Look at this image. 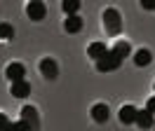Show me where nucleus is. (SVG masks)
<instances>
[{
	"mask_svg": "<svg viewBox=\"0 0 155 131\" xmlns=\"http://www.w3.org/2000/svg\"><path fill=\"white\" fill-rule=\"evenodd\" d=\"M101 19H104V28H106V30L110 33V35L120 33V28H122V17H120V12H117L115 7H108V9H104Z\"/></svg>",
	"mask_w": 155,
	"mask_h": 131,
	"instance_id": "1",
	"label": "nucleus"
},
{
	"mask_svg": "<svg viewBox=\"0 0 155 131\" xmlns=\"http://www.w3.org/2000/svg\"><path fill=\"white\" fill-rule=\"evenodd\" d=\"M120 63H122V59H117L113 52H108L101 61H97V70H99V73H110V70H117Z\"/></svg>",
	"mask_w": 155,
	"mask_h": 131,
	"instance_id": "2",
	"label": "nucleus"
},
{
	"mask_svg": "<svg viewBox=\"0 0 155 131\" xmlns=\"http://www.w3.org/2000/svg\"><path fill=\"white\" fill-rule=\"evenodd\" d=\"M26 14H28L31 21H40V19H45V14H47V7L40 0H31L28 5H26Z\"/></svg>",
	"mask_w": 155,
	"mask_h": 131,
	"instance_id": "3",
	"label": "nucleus"
},
{
	"mask_svg": "<svg viewBox=\"0 0 155 131\" xmlns=\"http://www.w3.org/2000/svg\"><path fill=\"white\" fill-rule=\"evenodd\" d=\"M5 77H7L12 84H14V82H21V80L26 77V68H24L21 63H10L7 68H5Z\"/></svg>",
	"mask_w": 155,
	"mask_h": 131,
	"instance_id": "4",
	"label": "nucleus"
},
{
	"mask_svg": "<svg viewBox=\"0 0 155 131\" xmlns=\"http://www.w3.org/2000/svg\"><path fill=\"white\" fill-rule=\"evenodd\" d=\"M40 73H42V77H47V80H54L59 75V66H57V61L54 59H42L40 61Z\"/></svg>",
	"mask_w": 155,
	"mask_h": 131,
	"instance_id": "5",
	"label": "nucleus"
},
{
	"mask_svg": "<svg viewBox=\"0 0 155 131\" xmlns=\"http://www.w3.org/2000/svg\"><path fill=\"white\" fill-rule=\"evenodd\" d=\"M110 49L106 47V42H92V45L87 47V54H89V59H94V61H101L104 56L108 54Z\"/></svg>",
	"mask_w": 155,
	"mask_h": 131,
	"instance_id": "6",
	"label": "nucleus"
},
{
	"mask_svg": "<svg viewBox=\"0 0 155 131\" xmlns=\"http://www.w3.org/2000/svg\"><path fill=\"white\" fill-rule=\"evenodd\" d=\"M136 115H139V110L134 105H122L120 112H117V117H120L122 124H136Z\"/></svg>",
	"mask_w": 155,
	"mask_h": 131,
	"instance_id": "7",
	"label": "nucleus"
},
{
	"mask_svg": "<svg viewBox=\"0 0 155 131\" xmlns=\"http://www.w3.org/2000/svg\"><path fill=\"white\" fill-rule=\"evenodd\" d=\"M92 120L99 122V124L108 122V105H106V103H97V105H92Z\"/></svg>",
	"mask_w": 155,
	"mask_h": 131,
	"instance_id": "8",
	"label": "nucleus"
},
{
	"mask_svg": "<svg viewBox=\"0 0 155 131\" xmlns=\"http://www.w3.org/2000/svg\"><path fill=\"white\" fill-rule=\"evenodd\" d=\"M110 52H113L117 59H125V56H129V52H132V45H129L127 40H115V45L110 47Z\"/></svg>",
	"mask_w": 155,
	"mask_h": 131,
	"instance_id": "9",
	"label": "nucleus"
},
{
	"mask_svg": "<svg viewBox=\"0 0 155 131\" xmlns=\"http://www.w3.org/2000/svg\"><path fill=\"white\" fill-rule=\"evenodd\" d=\"M10 94L12 96H17V98H24V96H28L31 94V84L26 80H21V82H14L10 87Z\"/></svg>",
	"mask_w": 155,
	"mask_h": 131,
	"instance_id": "10",
	"label": "nucleus"
},
{
	"mask_svg": "<svg viewBox=\"0 0 155 131\" xmlns=\"http://www.w3.org/2000/svg\"><path fill=\"white\" fill-rule=\"evenodd\" d=\"M21 120L28 122L31 126L35 129V126H38V110H35L33 105H24V108H21Z\"/></svg>",
	"mask_w": 155,
	"mask_h": 131,
	"instance_id": "11",
	"label": "nucleus"
},
{
	"mask_svg": "<svg viewBox=\"0 0 155 131\" xmlns=\"http://www.w3.org/2000/svg\"><path fill=\"white\" fill-rule=\"evenodd\" d=\"M136 124H139L141 129H150V126H153V112L148 110V108L139 110V115H136Z\"/></svg>",
	"mask_w": 155,
	"mask_h": 131,
	"instance_id": "12",
	"label": "nucleus"
},
{
	"mask_svg": "<svg viewBox=\"0 0 155 131\" xmlns=\"http://www.w3.org/2000/svg\"><path fill=\"white\" fill-rule=\"evenodd\" d=\"M150 61H153L150 49H136V52H134V63L136 66H148Z\"/></svg>",
	"mask_w": 155,
	"mask_h": 131,
	"instance_id": "13",
	"label": "nucleus"
},
{
	"mask_svg": "<svg viewBox=\"0 0 155 131\" xmlns=\"http://www.w3.org/2000/svg\"><path fill=\"white\" fill-rule=\"evenodd\" d=\"M64 28H66V33H78L80 28H82V19L78 17H66V21H64Z\"/></svg>",
	"mask_w": 155,
	"mask_h": 131,
	"instance_id": "14",
	"label": "nucleus"
},
{
	"mask_svg": "<svg viewBox=\"0 0 155 131\" xmlns=\"http://www.w3.org/2000/svg\"><path fill=\"white\" fill-rule=\"evenodd\" d=\"M61 9L66 12V17H75V12L80 9V2H78V0H64V2H61Z\"/></svg>",
	"mask_w": 155,
	"mask_h": 131,
	"instance_id": "15",
	"label": "nucleus"
},
{
	"mask_svg": "<svg viewBox=\"0 0 155 131\" xmlns=\"http://www.w3.org/2000/svg\"><path fill=\"white\" fill-rule=\"evenodd\" d=\"M7 131H33V126H31L28 122L19 120V122H10V126H7Z\"/></svg>",
	"mask_w": 155,
	"mask_h": 131,
	"instance_id": "16",
	"label": "nucleus"
},
{
	"mask_svg": "<svg viewBox=\"0 0 155 131\" xmlns=\"http://www.w3.org/2000/svg\"><path fill=\"white\" fill-rule=\"evenodd\" d=\"M14 35V28L12 24H0V40H7V37Z\"/></svg>",
	"mask_w": 155,
	"mask_h": 131,
	"instance_id": "17",
	"label": "nucleus"
},
{
	"mask_svg": "<svg viewBox=\"0 0 155 131\" xmlns=\"http://www.w3.org/2000/svg\"><path fill=\"white\" fill-rule=\"evenodd\" d=\"M7 126H10V120H7V115H5V112H0V131H7Z\"/></svg>",
	"mask_w": 155,
	"mask_h": 131,
	"instance_id": "18",
	"label": "nucleus"
},
{
	"mask_svg": "<svg viewBox=\"0 0 155 131\" xmlns=\"http://www.w3.org/2000/svg\"><path fill=\"white\" fill-rule=\"evenodd\" d=\"M141 7L143 9H155V0H141Z\"/></svg>",
	"mask_w": 155,
	"mask_h": 131,
	"instance_id": "19",
	"label": "nucleus"
},
{
	"mask_svg": "<svg viewBox=\"0 0 155 131\" xmlns=\"http://www.w3.org/2000/svg\"><path fill=\"white\" fill-rule=\"evenodd\" d=\"M146 108H148V110H150V112L155 115V96H150V98H148V103H146Z\"/></svg>",
	"mask_w": 155,
	"mask_h": 131,
	"instance_id": "20",
	"label": "nucleus"
}]
</instances>
